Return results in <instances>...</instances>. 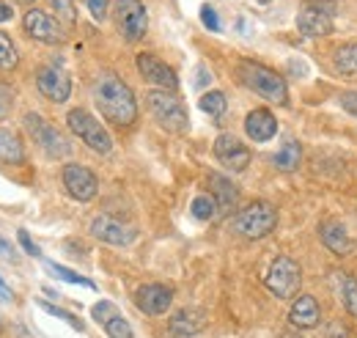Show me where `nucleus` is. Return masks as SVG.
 Instances as JSON below:
<instances>
[{"label":"nucleus","mask_w":357,"mask_h":338,"mask_svg":"<svg viewBox=\"0 0 357 338\" xmlns=\"http://www.w3.org/2000/svg\"><path fill=\"white\" fill-rule=\"evenodd\" d=\"M93 102L102 119L116 127H132L137 119V102L132 88L113 72H102L93 83Z\"/></svg>","instance_id":"nucleus-1"},{"label":"nucleus","mask_w":357,"mask_h":338,"mask_svg":"<svg viewBox=\"0 0 357 338\" xmlns=\"http://www.w3.org/2000/svg\"><path fill=\"white\" fill-rule=\"evenodd\" d=\"M236 72H239V80L248 85L253 94H259L261 99L275 102V105H286L289 102L286 80L275 69H269V66L259 64V61H239Z\"/></svg>","instance_id":"nucleus-2"},{"label":"nucleus","mask_w":357,"mask_h":338,"mask_svg":"<svg viewBox=\"0 0 357 338\" xmlns=\"http://www.w3.org/2000/svg\"><path fill=\"white\" fill-rule=\"evenodd\" d=\"M146 108L149 113L154 116V122L168 132H187L190 127V116H187V108L184 102L178 99L174 91H162V88H154L146 94Z\"/></svg>","instance_id":"nucleus-3"},{"label":"nucleus","mask_w":357,"mask_h":338,"mask_svg":"<svg viewBox=\"0 0 357 338\" xmlns=\"http://www.w3.org/2000/svg\"><path fill=\"white\" fill-rule=\"evenodd\" d=\"M278 226V210L267 201H253L231 217V228L245 240H264Z\"/></svg>","instance_id":"nucleus-4"},{"label":"nucleus","mask_w":357,"mask_h":338,"mask_svg":"<svg viewBox=\"0 0 357 338\" xmlns=\"http://www.w3.org/2000/svg\"><path fill=\"white\" fill-rule=\"evenodd\" d=\"M66 127L72 129L91 152H96V154H107L113 149L110 132L102 127L99 119H93L89 110H83V108H75V110L66 113Z\"/></svg>","instance_id":"nucleus-5"},{"label":"nucleus","mask_w":357,"mask_h":338,"mask_svg":"<svg viewBox=\"0 0 357 338\" xmlns=\"http://www.w3.org/2000/svg\"><path fill=\"white\" fill-rule=\"evenodd\" d=\"M22 124L28 129L31 140H36V146L45 152L47 157L61 160V157H69V154H72V146H69V140L63 138V132L55 127V124H50L47 119H42L39 113H28V116L22 119Z\"/></svg>","instance_id":"nucleus-6"},{"label":"nucleus","mask_w":357,"mask_h":338,"mask_svg":"<svg viewBox=\"0 0 357 338\" xmlns=\"http://www.w3.org/2000/svg\"><path fill=\"white\" fill-rule=\"evenodd\" d=\"M264 284H267V289L278 300H291V297L300 292V286H303V270H300V264L294 258L278 256L269 264L267 275H264Z\"/></svg>","instance_id":"nucleus-7"},{"label":"nucleus","mask_w":357,"mask_h":338,"mask_svg":"<svg viewBox=\"0 0 357 338\" xmlns=\"http://www.w3.org/2000/svg\"><path fill=\"white\" fill-rule=\"evenodd\" d=\"M333 14H335L333 0H308L297 14V28L308 39L327 36L333 31Z\"/></svg>","instance_id":"nucleus-8"},{"label":"nucleus","mask_w":357,"mask_h":338,"mask_svg":"<svg viewBox=\"0 0 357 338\" xmlns=\"http://www.w3.org/2000/svg\"><path fill=\"white\" fill-rule=\"evenodd\" d=\"M116 28L127 42H137L149 31V14L143 0H116Z\"/></svg>","instance_id":"nucleus-9"},{"label":"nucleus","mask_w":357,"mask_h":338,"mask_svg":"<svg viewBox=\"0 0 357 338\" xmlns=\"http://www.w3.org/2000/svg\"><path fill=\"white\" fill-rule=\"evenodd\" d=\"M22 25H25V34L36 42L45 44H63L66 42V31L61 25L58 17L47 14L42 8H31L25 17H22Z\"/></svg>","instance_id":"nucleus-10"},{"label":"nucleus","mask_w":357,"mask_h":338,"mask_svg":"<svg viewBox=\"0 0 357 338\" xmlns=\"http://www.w3.org/2000/svg\"><path fill=\"white\" fill-rule=\"evenodd\" d=\"M36 88L45 99L55 102V105H63L72 94V78L61 64H47L36 72Z\"/></svg>","instance_id":"nucleus-11"},{"label":"nucleus","mask_w":357,"mask_h":338,"mask_svg":"<svg viewBox=\"0 0 357 338\" xmlns=\"http://www.w3.org/2000/svg\"><path fill=\"white\" fill-rule=\"evenodd\" d=\"M61 179H63L66 193H69L75 201H83V204L91 201V198L96 196V190H99V179H96V173L89 170L86 166H77V163L63 166Z\"/></svg>","instance_id":"nucleus-12"},{"label":"nucleus","mask_w":357,"mask_h":338,"mask_svg":"<svg viewBox=\"0 0 357 338\" xmlns=\"http://www.w3.org/2000/svg\"><path fill=\"white\" fill-rule=\"evenodd\" d=\"M137 72L143 75L146 83L157 85V88H162V91H174V94H176V88H178L176 72H174L162 58H157L154 52H140V55H137Z\"/></svg>","instance_id":"nucleus-13"},{"label":"nucleus","mask_w":357,"mask_h":338,"mask_svg":"<svg viewBox=\"0 0 357 338\" xmlns=\"http://www.w3.org/2000/svg\"><path fill=\"white\" fill-rule=\"evenodd\" d=\"M212 152H215L218 163H223V168L234 170V173H239V170H245L250 166V149L236 135H220L215 140Z\"/></svg>","instance_id":"nucleus-14"},{"label":"nucleus","mask_w":357,"mask_h":338,"mask_svg":"<svg viewBox=\"0 0 357 338\" xmlns=\"http://www.w3.org/2000/svg\"><path fill=\"white\" fill-rule=\"evenodd\" d=\"M91 234L107 245H116V248H124V245H132L135 242V228L124 226L121 220L110 217V214H96L91 220Z\"/></svg>","instance_id":"nucleus-15"},{"label":"nucleus","mask_w":357,"mask_h":338,"mask_svg":"<svg viewBox=\"0 0 357 338\" xmlns=\"http://www.w3.org/2000/svg\"><path fill=\"white\" fill-rule=\"evenodd\" d=\"M174 302V289L165 284H146L135 292V305L146 316H162Z\"/></svg>","instance_id":"nucleus-16"},{"label":"nucleus","mask_w":357,"mask_h":338,"mask_svg":"<svg viewBox=\"0 0 357 338\" xmlns=\"http://www.w3.org/2000/svg\"><path fill=\"white\" fill-rule=\"evenodd\" d=\"M319 237H321L324 248L333 251L335 256H349L352 251H355V240H352L347 223H341V220H335V217L321 220V226H319Z\"/></svg>","instance_id":"nucleus-17"},{"label":"nucleus","mask_w":357,"mask_h":338,"mask_svg":"<svg viewBox=\"0 0 357 338\" xmlns=\"http://www.w3.org/2000/svg\"><path fill=\"white\" fill-rule=\"evenodd\" d=\"M201 330H206V314L201 308H181L168 322V333L174 338L198 336Z\"/></svg>","instance_id":"nucleus-18"},{"label":"nucleus","mask_w":357,"mask_h":338,"mask_svg":"<svg viewBox=\"0 0 357 338\" xmlns=\"http://www.w3.org/2000/svg\"><path fill=\"white\" fill-rule=\"evenodd\" d=\"M245 132H248L250 140L267 143V140L275 138V132H278V119L269 113L267 108H256V110H250L248 119H245Z\"/></svg>","instance_id":"nucleus-19"},{"label":"nucleus","mask_w":357,"mask_h":338,"mask_svg":"<svg viewBox=\"0 0 357 338\" xmlns=\"http://www.w3.org/2000/svg\"><path fill=\"white\" fill-rule=\"evenodd\" d=\"M289 322L300 330H308V328H316L321 322V308L316 302V297L311 295H300L294 300L291 311H289Z\"/></svg>","instance_id":"nucleus-20"},{"label":"nucleus","mask_w":357,"mask_h":338,"mask_svg":"<svg viewBox=\"0 0 357 338\" xmlns=\"http://www.w3.org/2000/svg\"><path fill=\"white\" fill-rule=\"evenodd\" d=\"M0 163L6 166H22L25 163V146L14 129L0 127Z\"/></svg>","instance_id":"nucleus-21"},{"label":"nucleus","mask_w":357,"mask_h":338,"mask_svg":"<svg viewBox=\"0 0 357 338\" xmlns=\"http://www.w3.org/2000/svg\"><path fill=\"white\" fill-rule=\"evenodd\" d=\"M209 187H212V196H215V201H218L220 212H228L236 207V201H239V190L225 179L223 173H209Z\"/></svg>","instance_id":"nucleus-22"},{"label":"nucleus","mask_w":357,"mask_h":338,"mask_svg":"<svg viewBox=\"0 0 357 338\" xmlns=\"http://www.w3.org/2000/svg\"><path fill=\"white\" fill-rule=\"evenodd\" d=\"M300 163H303V149H300L297 140H286V143L278 149V154H275V168L283 170V173L297 170Z\"/></svg>","instance_id":"nucleus-23"},{"label":"nucleus","mask_w":357,"mask_h":338,"mask_svg":"<svg viewBox=\"0 0 357 338\" xmlns=\"http://www.w3.org/2000/svg\"><path fill=\"white\" fill-rule=\"evenodd\" d=\"M333 66L338 75H347V78H357V44H341L335 52H333Z\"/></svg>","instance_id":"nucleus-24"},{"label":"nucleus","mask_w":357,"mask_h":338,"mask_svg":"<svg viewBox=\"0 0 357 338\" xmlns=\"http://www.w3.org/2000/svg\"><path fill=\"white\" fill-rule=\"evenodd\" d=\"M338 297L344 302V308L357 319V278L349 272H341L338 275Z\"/></svg>","instance_id":"nucleus-25"},{"label":"nucleus","mask_w":357,"mask_h":338,"mask_svg":"<svg viewBox=\"0 0 357 338\" xmlns=\"http://www.w3.org/2000/svg\"><path fill=\"white\" fill-rule=\"evenodd\" d=\"M201 110L204 113H209L215 122H220L225 116V110H228V99H225V94L223 91H206L204 96H201Z\"/></svg>","instance_id":"nucleus-26"},{"label":"nucleus","mask_w":357,"mask_h":338,"mask_svg":"<svg viewBox=\"0 0 357 338\" xmlns=\"http://www.w3.org/2000/svg\"><path fill=\"white\" fill-rule=\"evenodd\" d=\"M190 212H192V217H195V220L206 223V220H212V217L220 212V207H218L215 196L204 193V196H195V198H192V204H190Z\"/></svg>","instance_id":"nucleus-27"},{"label":"nucleus","mask_w":357,"mask_h":338,"mask_svg":"<svg viewBox=\"0 0 357 338\" xmlns=\"http://www.w3.org/2000/svg\"><path fill=\"white\" fill-rule=\"evenodd\" d=\"M20 64V52H17V44L11 42V36H6L0 31V72H8Z\"/></svg>","instance_id":"nucleus-28"},{"label":"nucleus","mask_w":357,"mask_h":338,"mask_svg":"<svg viewBox=\"0 0 357 338\" xmlns=\"http://www.w3.org/2000/svg\"><path fill=\"white\" fill-rule=\"evenodd\" d=\"M47 270H50L55 278L66 281V284H75V286H86V289H93V281L83 278V275H77V272H72V270H66V267H61V264H55V261H47Z\"/></svg>","instance_id":"nucleus-29"},{"label":"nucleus","mask_w":357,"mask_h":338,"mask_svg":"<svg viewBox=\"0 0 357 338\" xmlns=\"http://www.w3.org/2000/svg\"><path fill=\"white\" fill-rule=\"evenodd\" d=\"M50 6H52L55 17H58L61 22H66V25H75V22H77V8H75L72 0H50Z\"/></svg>","instance_id":"nucleus-30"},{"label":"nucleus","mask_w":357,"mask_h":338,"mask_svg":"<svg viewBox=\"0 0 357 338\" xmlns=\"http://www.w3.org/2000/svg\"><path fill=\"white\" fill-rule=\"evenodd\" d=\"M105 330H107L110 338H132V328H130V322H127L121 314L113 316L110 322H105Z\"/></svg>","instance_id":"nucleus-31"},{"label":"nucleus","mask_w":357,"mask_h":338,"mask_svg":"<svg viewBox=\"0 0 357 338\" xmlns=\"http://www.w3.org/2000/svg\"><path fill=\"white\" fill-rule=\"evenodd\" d=\"M91 314H93V319H96L99 325H105V322H110L113 316H119L121 311H119V308H116L110 300H102V302H96V305L91 308Z\"/></svg>","instance_id":"nucleus-32"},{"label":"nucleus","mask_w":357,"mask_h":338,"mask_svg":"<svg viewBox=\"0 0 357 338\" xmlns=\"http://www.w3.org/2000/svg\"><path fill=\"white\" fill-rule=\"evenodd\" d=\"M42 308H45L47 314H52V316H58V319H63L66 325H72L75 330H83V322L75 316V314H69V311H63V308H58V305H50V302H39Z\"/></svg>","instance_id":"nucleus-33"},{"label":"nucleus","mask_w":357,"mask_h":338,"mask_svg":"<svg viewBox=\"0 0 357 338\" xmlns=\"http://www.w3.org/2000/svg\"><path fill=\"white\" fill-rule=\"evenodd\" d=\"M201 22H204L209 31H215V34H218V31H220V17H218V8H215V6H209V3H206V6H201Z\"/></svg>","instance_id":"nucleus-34"},{"label":"nucleus","mask_w":357,"mask_h":338,"mask_svg":"<svg viewBox=\"0 0 357 338\" xmlns=\"http://www.w3.org/2000/svg\"><path fill=\"white\" fill-rule=\"evenodd\" d=\"M86 6H89L91 17H93L96 22H102V20L107 17V6H110V0H86Z\"/></svg>","instance_id":"nucleus-35"},{"label":"nucleus","mask_w":357,"mask_h":338,"mask_svg":"<svg viewBox=\"0 0 357 338\" xmlns=\"http://www.w3.org/2000/svg\"><path fill=\"white\" fill-rule=\"evenodd\" d=\"M17 240H20V245H22V251H25V254H28V256H36V258L42 256V251H39V245H36V242H33V240L28 237V231H20V234H17Z\"/></svg>","instance_id":"nucleus-36"},{"label":"nucleus","mask_w":357,"mask_h":338,"mask_svg":"<svg viewBox=\"0 0 357 338\" xmlns=\"http://www.w3.org/2000/svg\"><path fill=\"white\" fill-rule=\"evenodd\" d=\"M8 110H11V96H8V91L0 88V119H6Z\"/></svg>","instance_id":"nucleus-37"},{"label":"nucleus","mask_w":357,"mask_h":338,"mask_svg":"<svg viewBox=\"0 0 357 338\" xmlns=\"http://www.w3.org/2000/svg\"><path fill=\"white\" fill-rule=\"evenodd\" d=\"M11 17H14V8H11L8 3H3V0H0V22H8Z\"/></svg>","instance_id":"nucleus-38"},{"label":"nucleus","mask_w":357,"mask_h":338,"mask_svg":"<svg viewBox=\"0 0 357 338\" xmlns=\"http://www.w3.org/2000/svg\"><path fill=\"white\" fill-rule=\"evenodd\" d=\"M347 336H349L347 328H341V325H333V328H330V338H347Z\"/></svg>","instance_id":"nucleus-39"},{"label":"nucleus","mask_w":357,"mask_h":338,"mask_svg":"<svg viewBox=\"0 0 357 338\" xmlns=\"http://www.w3.org/2000/svg\"><path fill=\"white\" fill-rule=\"evenodd\" d=\"M0 297H3V300H14V295H11V289H8L6 284H3V278H0Z\"/></svg>","instance_id":"nucleus-40"},{"label":"nucleus","mask_w":357,"mask_h":338,"mask_svg":"<svg viewBox=\"0 0 357 338\" xmlns=\"http://www.w3.org/2000/svg\"><path fill=\"white\" fill-rule=\"evenodd\" d=\"M209 83V72L204 69V66H198V85Z\"/></svg>","instance_id":"nucleus-41"},{"label":"nucleus","mask_w":357,"mask_h":338,"mask_svg":"<svg viewBox=\"0 0 357 338\" xmlns=\"http://www.w3.org/2000/svg\"><path fill=\"white\" fill-rule=\"evenodd\" d=\"M0 254H3V256H11V245H8V242H6L3 237H0Z\"/></svg>","instance_id":"nucleus-42"},{"label":"nucleus","mask_w":357,"mask_h":338,"mask_svg":"<svg viewBox=\"0 0 357 338\" xmlns=\"http://www.w3.org/2000/svg\"><path fill=\"white\" fill-rule=\"evenodd\" d=\"M280 338H297V336H289V333H286V336H280Z\"/></svg>","instance_id":"nucleus-43"},{"label":"nucleus","mask_w":357,"mask_h":338,"mask_svg":"<svg viewBox=\"0 0 357 338\" xmlns=\"http://www.w3.org/2000/svg\"><path fill=\"white\" fill-rule=\"evenodd\" d=\"M17 3H31V0H17Z\"/></svg>","instance_id":"nucleus-44"},{"label":"nucleus","mask_w":357,"mask_h":338,"mask_svg":"<svg viewBox=\"0 0 357 338\" xmlns=\"http://www.w3.org/2000/svg\"><path fill=\"white\" fill-rule=\"evenodd\" d=\"M256 3H269V0H256Z\"/></svg>","instance_id":"nucleus-45"}]
</instances>
